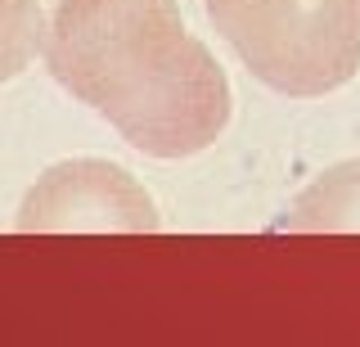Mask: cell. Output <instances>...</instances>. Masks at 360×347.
<instances>
[{
  "label": "cell",
  "mask_w": 360,
  "mask_h": 347,
  "mask_svg": "<svg viewBox=\"0 0 360 347\" xmlns=\"http://www.w3.org/2000/svg\"><path fill=\"white\" fill-rule=\"evenodd\" d=\"M45 63L149 158L202 153L230 122V82L176 0H54Z\"/></svg>",
  "instance_id": "6da1fadb"
},
{
  "label": "cell",
  "mask_w": 360,
  "mask_h": 347,
  "mask_svg": "<svg viewBox=\"0 0 360 347\" xmlns=\"http://www.w3.org/2000/svg\"><path fill=\"white\" fill-rule=\"evenodd\" d=\"M202 9L279 95H329L360 72V0H202Z\"/></svg>",
  "instance_id": "7a4b0ae2"
},
{
  "label": "cell",
  "mask_w": 360,
  "mask_h": 347,
  "mask_svg": "<svg viewBox=\"0 0 360 347\" xmlns=\"http://www.w3.org/2000/svg\"><path fill=\"white\" fill-rule=\"evenodd\" d=\"M162 226L153 198L127 167L104 158L54 163L18 208L22 234H153Z\"/></svg>",
  "instance_id": "3957f363"
},
{
  "label": "cell",
  "mask_w": 360,
  "mask_h": 347,
  "mask_svg": "<svg viewBox=\"0 0 360 347\" xmlns=\"http://www.w3.org/2000/svg\"><path fill=\"white\" fill-rule=\"evenodd\" d=\"M279 234H360V158L338 163L288 203L275 221Z\"/></svg>",
  "instance_id": "277c9868"
},
{
  "label": "cell",
  "mask_w": 360,
  "mask_h": 347,
  "mask_svg": "<svg viewBox=\"0 0 360 347\" xmlns=\"http://www.w3.org/2000/svg\"><path fill=\"white\" fill-rule=\"evenodd\" d=\"M45 9L41 0H0V86L27 72L45 50Z\"/></svg>",
  "instance_id": "5b68a950"
}]
</instances>
